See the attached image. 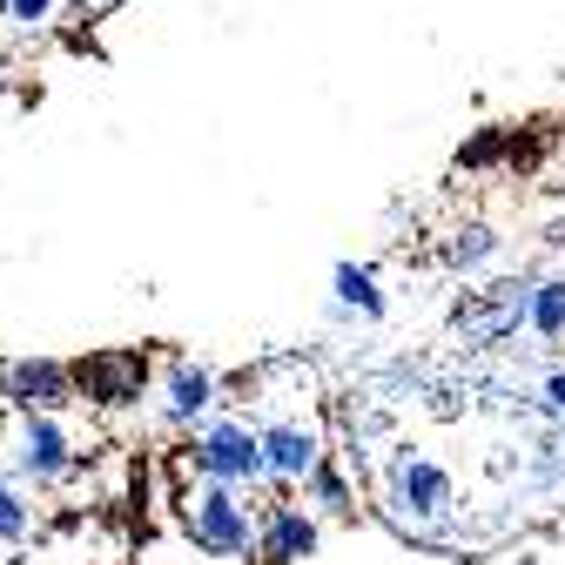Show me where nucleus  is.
I'll list each match as a JSON object with an SVG mask.
<instances>
[{"mask_svg": "<svg viewBox=\"0 0 565 565\" xmlns=\"http://www.w3.org/2000/svg\"><path fill=\"white\" fill-rule=\"evenodd\" d=\"M303 505L317 519H358V478H350V458H323L303 478Z\"/></svg>", "mask_w": 565, "mask_h": 565, "instance_id": "obj_13", "label": "nucleus"}, {"mask_svg": "<svg viewBox=\"0 0 565 565\" xmlns=\"http://www.w3.org/2000/svg\"><path fill=\"white\" fill-rule=\"evenodd\" d=\"M216 404H223V377L209 371V364H189V358L162 364V377H156V417L169 424V431H189V424H202Z\"/></svg>", "mask_w": 565, "mask_h": 565, "instance_id": "obj_10", "label": "nucleus"}, {"mask_svg": "<svg viewBox=\"0 0 565 565\" xmlns=\"http://www.w3.org/2000/svg\"><path fill=\"white\" fill-rule=\"evenodd\" d=\"M256 445H263L269 484H303V478L330 458L323 417H317L310 404H269V411L256 417Z\"/></svg>", "mask_w": 565, "mask_h": 565, "instance_id": "obj_4", "label": "nucleus"}, {"mask_svg": "<svg viewBox=\"0 0 565 565\" xmlns=\"http://www.w3.org/2000/svg\"><path fill=\"white\" fill-rule=\"evenodd\" d=\"M525 330L539 343H565V276H532V297H525Z\"/></svg>", "mask_w": 565, "mask_h": 565, "instance_id": "obj_14", "label": "nucleus"}, {"mask_svg": "<svg viewBox=\"0 0 565 565\" xmlns=\"http://www.w3.org/2000/svg\"><path fill=\"white\" fill-rule=\"evenodd\" d=\"M499 149H505V128H484L458 162H465V169H491V162H499Z\"/></svg>", "mask_w": 565, "mask_h": 565, "instance_id": "obj_17", "label": "nucleus"}, {"mask_svg": "<svg viewBox=\"0 0 565 565\" xmlns=\"http://www.w3.org/2000/svg\"><path fill=\"white\" fill-rule=\"evenodd\" d=\"M377 512L411 545H445L458 525V478L424 445H391L377 465Z\"/></svg>", "mask_w": 565, "mask_h": 565, "instance_id": "obj_1", "label": "nucleus"}, {"mask_svg": "<svg viewBox=\"0 0 565 565\" xmlns=\"http://www.w3.org/2000/svg\"><path fill=\"white\" fill-rule=\"evenodd\" d=\"M75 397L95 404V411H135L141 397L156 391V358L135 343H102V350H82L75 364Z\"/></svg>", "mask_w": 565, "mask_h": 565, "instance_id": "obj_5", "label": "nucleus"}, {"mask_svg": "<svg viewBox=\"0 0 565 565\" xmlns=\"http://www.w3.org/2000/svg\"><path fill=\"white\" fill-rule=\"evenodd\" d=\"M330 317H358V323H384L391 297H384V276L371 263H337L330 269Z\"/></svg>", "mask_w": 565, "mask_h": 565, "instance_id": "obj_11", "label": "nucleus"}, {"mask_svg": "<svg viewBox=\"0 0 565 565\" xmlns=\"http://www.w3.org/2000/svg\"><path fill=\"white\" fill-rule=\"evenodd\" d=\"M0 21H8V0H0Z\"/></svg>", "mask_w": 565, "mask_h": 565, "instance_id": "obj_19", "label": "nucleus"}, {"mask_svg": "<svg viewBox=\"0 0 565 565\" xmlns=\"http://www.w3.org/2000/svg\"><path fill=\"white\" fill-rule=\"evenodd\" d=\"M0 397H8L14 417L28 411H75V371H67L61 358H0Z\"/></svg>", "mask_w": 565, "mask_h": 565, "instance_id": "obj_8", "label": "nucleus"}, {"mask_svg": "<svg viewBox=\"0 0 565 565\" xmlns=\"http://www.w3.org/2000/svg\"><path fill=\"white\" fill-rule=\"evenodd\" d=\"M182 465L195 478H223V484H243V491H263L269 484V465H263V445H256V424L236 417V411H209L202 424H189V451Z\"/></svg>", "mask_w": 565, "mask_h": 565, "instance_id": "obj_3", "label": "nucleus"}, {"mask_svg": "<svg viewBox=\"0 0 565 565\" xmlns=\"http://www.w3.org/2000/svg\"><path fill=\"white\" fill-rule=\"evenodd\" d=\"M323 545V519L297 499H269L256 512V565H303Z\"/></svg>", "mask_w": 565, "mask_h": 565, "instance_id": "obj_9", "label": "nucleus"}, {"mask_svg": "<svg viewBox=\"0 0 565 565\" xmlns=\"http://www.w3.org/2000/svg\"><path fill=\"white\" fill-rule=\"evenodd\" d=\"M54 8H61V0H8V21H14V28H41Z\"/></svg>", "mask_w": 565, "mask_h": 565, "instance_id": "obj_18", "label": "nucleus"}, {"mask_svg": "<svg viewBox=\"0 0 565 565\" xmlns=\"http://www.w3.org/2000/svg\"><path fill=\"white\" fill-rule=\"evenodd\" d=\"M525 297H532V276H499L484 290H465V303L451 310V337L465 350H505L525 330Z\"/></svg>", "mask_w": 565, "mask_h": 565, "instance_id": "obj_6", "label": "nucleus"}, {"mask_svg": "<svg viewBox=\"0 0 565 565\" xmlns=\"http://www.w3.org/2000/svg\"><path fill=\"white\" fill-rule=\"evenodd\" d=\"M175 519H182L189 545L209 552V558H256V505H249L243 484L189 471V491L175 499Z\"/></svg>", "mask_w": 565, "mask_h": 565, "instance_id": "obj_2", "label": "nucleus"}, {"mask_svg": "<svg viewBox=\"0 0 565 565\" xmlns=\"http://www.w3.org/2000/svg\"><path fill=\"white\" fill-rule=\"evenodd\" d=\"M499 256H505V236L491 230V223H458V230L438 236V263H445L451 276H484Z\"/></svg>", "mask_w": 565, "mask_h": 565, "instance_id": "obj_12", "label": "nucleus"}, {"mask_svg": "<svg viewBox=\"0 0 565 565\" xmlns=\"http://www.w3.org/2000/svg\"><path fill=\"white\" fill-rule=\"evenodd\" d=\"M532 417L545 431H565V364H552L539 384H532Z\"/></svg>", "mask_w": 565, "mask_h": 565, "instance_id": "obj_16", "label": "nucleus"}, {"mask_svg": "<svg viewBox=\"0 0 565 565\" xmlns=\"http://www.w3.org/2000/svg\"><path fill=\"white\" fill-rule=\"evenodd\" d=\"M34 532V505H28V484L14 471H0V545H21Z\"/></svg>", "mask_w": 565, "mask_h": 565, "instance_id": "obj_15", "label": "nucleus"}, {"mask_svg": "<svg viewBox=\"0 0 565 565\" xmlns=\"http://www.w3.org/2000/svg\"><path fill=\"white\" fill-rule=\"evenodd\" d=\"M8 471H14L21 484H61L67 471H82V445H75V431H67L61 411H28V417H14Z\"/></svg>", "mask_w": 565, "mask_h": 565, "instance_id": "obj_7", "label": "nucleus"}]
</instances>
